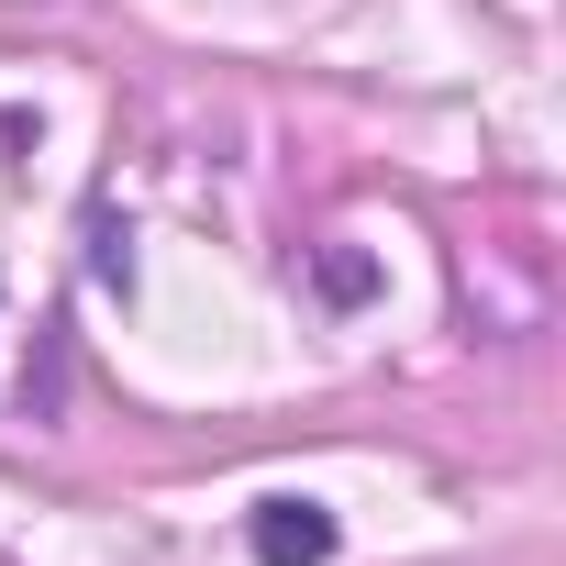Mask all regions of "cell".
I'll use <instances>...</instances> for the list:
<instances>
[{"mask_svg":"<svg viewBox=\"0 0 566 566\" xmlns=\"http://www.w3.org/2000/svg\"><path fill=\"white\" fill-rule=\"evenodd\" d=\"M255 555L266 566H323L334 555V511L323 500H266L255 511Z\"/></svg>","mask_w":566,"mask_h":566,"instance_id":"1","label":"cell"}]
</instances>
